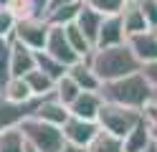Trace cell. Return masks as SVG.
Returning a JSON list of instances; mask_svg holds the SVG:
<instances>
[{
    "label": "cell",
    "instance_id": "obj_36",
    "mask_svg": "<svg viewBox=\"0 0 157 152\" xmlns=\"http://www.w3.org/2000/svg\"><path fill=\"white\" fill-rule=\"evenodd\" d=\"M8 5V0H0V8H5Z\"/></svg>",
    "mask_w": 157,
    "mask_h": 152
},
{
    "label": "cell",
    "instance_id": "obj_15",
    "mask_svg": "<svg viewBox=\"0 0 157 152\" xmlns=\"http://www.w3.org/2000/svg\"><path fill=\"white\" fill-rule=\"evenodd\" d=\"M101 20L104 15L99 13V10H94L89 5H81V10H78V15L74 23L81 28V33L91 41V46H96V36H99V28H101Z\"/></svg>",
    "mask_w": 157,
    "mask_h": 152
},
{
    "label": "cell",
    "instance_id": "obj_25",
    "mask_svg": "<svg viewBox=\"0 0 157 152\" xmlns=\"http://www.w3.org/2000/svg\"><path fill=\"white\" fill-rule=\"evenodd\" d=\"M3 96H8L10 101H28V99H33V94H31V89H28L23 76H13L10 81H8L5 89H3Z\"/></svg>",
    "mask_w": 157,
    "mask_h": 152
},
{
    "label": "cell",
    "instance_id": "obj_1",
    "mask_svg": "<svg viewBox=\"0 0 157 152\" xmlns=\"http://www.w3.org/2000/svg\"><path fill=\"white\" fill-rule=\"evenodd\" d=\"M89 66L94 68V74L104 81H114V79H122V76H129L142 71L140 58L134 56V51L127 46V41L119 46H106V48H94L89 56Z\"/></svg>",
    "mask_w": 157,
    "mask_h": 152
},
{
    "label": "cell",
    "instance_id": "obj_6",
    "mask_svg": "<svg viewBox=\"0 0 157 152\" xmlns=\"http://www.w3.org/2000/svg\"><path fill=\"white\" fill-rule=\"evenodd\" d=\"M38 101L41 99H28V101H10L8 96L0 94V132L18 127L25 117H31L38 109Z\"/></svg>",
    "mask_w": 157,
    "mask_h": 152
},
{
    "label": "cell",
    "instance_id": "obj_32",
    "mask_svg": "<svg viewBox=\"0 0 157 152\" xmlns=\"http://www.w3.org/2000/svg\"><path fill=\"white\" fill-rule=\"evenodd\" d=\"M61 152H86V147H78V145H71V142H66L61 147Z\"/></svg>",
    "mask_w": 157,
    "mask_h": 152
},
{
    "label": "cell",
    "instance_id": "obj_11",
    "mask_svg": "<svg viewBox=\"0 0 157 152\" xmlns=\"http://www.w3.org/2000/svg\"><path fill=\"white\" fill-rule=\"evenodd\" d=\"M36 68V51L21 41L10 38V74L13 76H25L28 71Z\"/></svg>",
    "mask_w": 157,
    "mask_h": 152
},
{
    "label": "cell",
    "instance_id": "obj_2",
    "mask_svg": "<svg viewBox=\"0 0 157 152\" xmlns=\"http://www.w3.org/2000/svg\"><path fill=\"white\" fill-rule=\"evenodd\" d=\"M99 94L104 101H112V104H122V107H132V109H142L150 96L155 94V89L150 86V81L144 79L142 71L114 81H104Z\"/></svg>",
    "mask_w": 157,
    "mask_h": 152
},
{
    "label": "cell",
    "instance_id": "obj_19",
    "mask_svg": "<svg viewBox=\"0 0 157 152\" xmlns=\"http://www.w3.org/2000/svg\"><path fill=\"white\" fill-rule=\"evenodd\" d=\"M23 79H25V84H28V89H31V94H33L36 99H43V96H51V94H53L56 81H53L51 76H48V74H43L41 68L28 71V74H25Z\"/></svg>",
    "mask_w": 157,
    "mask_h": 152
},
{
    "label": "cell",
    "instance_id": "obj_20",
    "mask_svg": "<svg viewBox=\"0 0 157 152\" xmlns=\"http://www.w3.org/2000/svg\"><path fill=\"white\" fill-rule=\"evenodd\" d=\"M36 68H41L43 74H48L53 81H58L61 76L68 74V66L61 64L58 58H53V56L48 53V51H43V48H41V51H36Z\"/></svg>",
    "mask_w": 157,
    "mask_h": 152
},
{
    "label": "cell",
    "instance_id": "obj_24",
    "mask_svg": "<svg viewBox=\"0 0 157 152\" xmlns=\"http://www.w3.org/2000/svg\"><path fill=\"white\" fill-rule=\"evenodd\" d=\"M86 152H124V147H122V139L119 137H114V134H109V132H99L94 139H91V145L86 147Z\"/></svg>",
    "mask_w": 157,
    "mask_h": 152
},
{
    "label": "cell",
    "instance_id": "obj_10",
    "mask_svg": "<svg viewBox=\"0 0 157 152\" xmlns=\"http://www.w3.org/2000/svg\"><path fill=\"white\" fill-rule=\"evenodd\" d=\"M124 41H127V33H124V25H122V15H119V13H117V15H104L94 48L119 46V43H124Z\"/></svg>",
    "mask_w": 157,
    "mask_h": 152
},
{
    "label": "cell",
    "instance_id": "obj_17",
    "mask_svg": "<svg viewBox=\"0 0 157 152\" xmlns=\"http://www.w3.org/2000/svg\"><path fill=\"white\" fill-rule=\"evenodd\" d=\"M150 142H152V129H150V124H147L144 117H142L134 124V129L122 139V147H124V152H142Z\"/></svg>",
    "mask_w": 157,
    "mask_h": 152
},
{
    "label": "cell",
    "instance_id": "obj_22",
    "mask_svg": "<svg viewBox=\"0 0 157 152\" xmlns=\"http://www.w3.org/2000/svg\"><path fill=\"white\" fill-rule=\"evenodd\" d=\"M78 94H81V89H78V84H76V81L68 76V74L61 76V79L56 81V86H53V96L61 101V104H66V107L71 104V101H74Z\"/></svg>",
    "mask_w": 157,
    "mask_h": 152
},
{
    "label": "cell",
    "instance_id": "obj_28",
    "mask_svg": "<svg viewBox=\"0 0 157 152\" xmlns=\"http://www.w3.org/2000/svg\"><path fill=\"white\" fill-rule=\"evenodd\" d=\"M10 13L21 20V18H33L36 15V8H33V0H8V5H5ZM38 18V15H36Z\"/></svg>",
    "mask_w": 157,
    "mask_h": 152
},
{
    "label": "cell",
    "instance_id": "obj_5",
    "mask_svg": "<svg viewBox=\"0 0 157 152\" xmlns=\"http://www.w3.org/2000/svg\"><path fill=\"white\" fill-rule=\"evenodd\" d=\"M48 25L46 18H21L15 20V30H13V38L21 41V43L31 46L33 51H41L46 46V38H48Z\"/></svg>",
    "mask_w": 157,
    "mask_h": 152
},
{
    "label": "cell",
    "instance_id": "obj_8",
    "mask_svg": "<svg viewBox=\"0 0 157 152\" xmlns=\"http://www.w3.org/2000/svg\"><path fill=\"white\" fill-rule=\"evenodd\" d=\"M43 51H48L53 58H58L66 66H74L76 61H81V56H78L76 51L71 48V43H68V38L63 33V25H51L48 28V38H46Z\"/></svg>",
    "mask_w": 157,
    "mask_h": 152
},
{
    "label": "cell",
    "instance_id": "obj_14",
    "mask_svg": "<svg viewBox=\"0 0 157 152\" xmlns=\"http://www.w3.org/2000/svg\"><path fill=\"white\" fill-rule=\"evenodd\" d=\"M68 76L78 84L81 91H99L101 89V79L94 74V68L89 66V61H86V58L76 61L74 66H68Z\"/></svg>",
    "mask_w": 157,
    "mask_h": 152
},
{
    "label": "cell",
    "instance_id": "obj_3",
    "mask_svg": "<svg viewBox=\"0 0 157 152\" xmlns=\"http://www.w3.org/2000/svg\"><path fill=\"white\" fill-rule=\"evenodd\" d=\"M18 127H21L25 142L31 147H36L38 152H61V147L66 145L61 127L51 124V122H43V119L33 117V114L25 117Z\"/></svg>",
    "mask_w": 157,
    "mask_h": 152
},
{
    "label": "cell",
    "instance_id": "obj_30",
    "mask_svg": "<svg viewBox=\"0 0 157 152\" xmlns=\"http://www.w3.org/2000/svg\"><path fill=\"white\" fill-rule=\"evenodd\" d=\"M137 3H140V10L147 20V25L157 30V0H137Z\"/></svg>",
    "mask_w": 157,
    "mask_h": 152
},
{
    "label": "cell",
    "instance_id": "obj_16",
    "mask_svg": "<svg viewBox=\"0 0 157 152\" xmlns=\"http://www.w3.org/2000/svg\"><path fill=\"white\" fill-rule=\"evenodd\" d=\"M119 15H122V25H124V33H127V36L142 33V30H150V25H147V20H144V15H142L140 3H137V0H127Z\"/></svg>",
    "mask_w": 157,
    "mask_h": 152
},
{
    "label": "cell",
    "instance_id": "obj_7",
    "mask_svg": "<svg viewBox=\"0 0 157 152\" xmlns=\"http://www.w3.org/2000/svg\"><path fill=\"white\" fill-rule=\"evenodd\" d=\"M61 132H63V139L66 142L78 145V147H89L91 139L101 132V127H99V122H91V119H81V117L68 114V119L61 124Z\"/></svg>",
    "mask_w": 157,
    "mask_h": 152
},
{
    "label": "cell",
    "instance_id": "obj_29",
    "mask_svg": "<svg viewBox=\"0 0 157 152\" xmlns=\"http://www.w3.org/2000/svg\"><path fill=\"white\" fill-rule=\"evenodd\" d=\"M15 20H18V18H15L8 8H0V38H13Z\"/></svg>",
    "mask_w": 157,
    "mask_h": 152
},
{
    "label": "cell",
    "instance_id": "obj_12",
    "mask_svg": "<svg viewBox=\"0 0 157 152\" xmlns=\"http://www.w3.org/2000/svg\"><path fill=\"white\" fill-rule=\"evenodd\" d=\"M101 94L99 91H81L71 104H68V111H71L74 117H81V119H91L96 122L99 117V107H101Z\"/></svg>",
    "mask_w": 157,
    "mask_h": 152
},
{
    "label": "cell",
    "instance_id": "obj_18",
    "mask_svg": "<svg viewBox=\"0 0 157 152\" xmlns=\"http://www.w3.org/2000/svg\"><path fill=\"white\" fill-rule=\"evenodd\" d=\"M81 0H74V3H63V5H56L51 10H46V23L48 25H68L74 23L78 10H81Z\"/></svg>",
    "mask_w": 157,
    "mask_h": 152
},
{
    "label": "cell",
    "instance_id": "obj_33",
    "mask_svg": "<svg viewBox=\"0 0 157 152\" xmlns=\"http://www.w3.org/2000/svg\"><path fill=\"white\" fill-rule=\"evenodd\" d=\"M63 3H74V0H48V8H46V10H51V8H56V5H63Z\"/></svg>",
    "mask_w": 157,
    "mask_h": 152
},
{
    "label": "cell",
    "instance_id": "obj_13",
    "mask_svg": "<svg viewBox=\"0 0 157 152\" xmlns=\"http://www.w3.org/2000/svg\"><path fill=\"white\" fill-rule=\"evenodd\" d=\"M68 107L66 104H61L53 94L51 96H43L41 101H38V109L33 111V117H38V119H43V122H51V124H56V127H61L63 122L68 119Z\"/></svg>",
    "mask_w": 157,
    "mask_h": 152
},
{
    "label": "cell",
    "instance_id": "obj_23",
    "mask_svg": "<svg viewBox=\"0 0 157 152\" xmlns=\"http://www.w3.org/2000/svg\"><path fill=\"white\" fill-rule=\"evenodd\" d=\"M25 137L21 127H13V129H5L0 132V152H25Z\"/></svg>",
    "mask_w": 157,
    "mask_h": 152
},
{
    "label": "cell",
    "instance_id": "obj_34",
    "mask_svg": "<svg viewBox=\"0 0 157 152\" xmlns=\"http://www.w3.org/2000/svg\"><path fill=\"white\" fill-rule=\"evenodd\" d=\"M142 152H157V142L152 139V142H150V145H147V147H144Z\"/></svg>",
    "mask_w": 157,
    "mask_h": 152
},
{
    "label": "cell",
    "instance_id": "obj_31",
    "mask_svg": "<svg viewBox=\"0 0 157 152\" xmlns=\"http://www.w3.org/2000/svg\"><path fill=\"white\" fill-rule=\"evenodd\" d=\"M142 74H144L147 81H150V86L157 91V61H152V64H144V66H142Z\"/></svg>",
    "mask_w": 157,
    "mask_h": 152
},
{
    "label": "cell",
    "instance_id": "obj_26",
    "mask_svg": "<svg viewBox=\"0 0 157 152\" xmlns=\"http://www.w3.org/2000/svg\"><path fill=\"white\" fill-rule=\"evenodd\" d=\"M10 79V38H0V94Z\"/></svg>",
    "mask_w": 157,
    "mask_h": 152
},
{
    "label": "cell",
    "instance_id": "obj_27",
    "mask_svg": "<svg viewBox=\"0 0 157 152\" xmlns=\"http://www.w3.org/2000/svg\"><path fill=\"white\" fill-rule=\"evenodd\" d=\"M81 3L94 8V10H99L101 15H117V13H122L127 0H81Z\"/></svg>",
    "mask_w": 157,
    "mask_h": 152
},
{
    "label": "cell",
    "instance_id": "obj_35",
    "mask_svg": "<svg viewBox=\"0 0 157 152\" xmlns=\"http://www.w3.org/2000/svg\"><path fill=\"white\" fill-rule=\"evenodd\" d=\"M25 152H38L36 147H31V145H25Z\"/></svg>",
    "mask_w": 157,
    "mask_h": 152
},
{
    "label": "cell",
    "instance_id": "obj_9",
    "mask_svg": "<svg viewBox=\"0 0 157 152\" xmlns=\"http://www.w3.org/2000/svg\"><path fill=\"white\" fill-rule=\"evenodd\" d=\"M127 46L134 51V56L140 58V64H152L157 61V30H142V33L127 36Z\"/></svg>",
    "mask_w": 157,
    "mask_h": 152
},
{
    "label": "cell",
    "instance_id": "obj_4",
    "mask_svg": "<svg viewBox=\"0 0 157 152\" xmlns=\"http://www.w3.org/2000/svg\"><path fill=\"white\" fill-rule=\"evenodd\" d=\"M142 119V109H132V107H122V104H112V101H101L99 107V127L109 134L124 139L129 132L134 129V124Z\"/></svg>",
    "mask_w": 157,
    "mask_h": 152
},
{
    "label": "cell",
    "instance_id": "obj_21",
    "mask_svg": "<svg viewBox=\"0 0 157 152\" xmlns=\"http://www.w3.org/2000/svg\"><path fill=\"white\" fill-rule=\"evenodd\" d=\"M63 33H66V38H68V43H71V48L76 51L81 58H86L94 51V46H91V41L86 38L84 33H81V28H78L76 23H68V25H63Z\"/></svg>",
    "mask_w": 157,
    "mask_h": 152
}]
</instances>
